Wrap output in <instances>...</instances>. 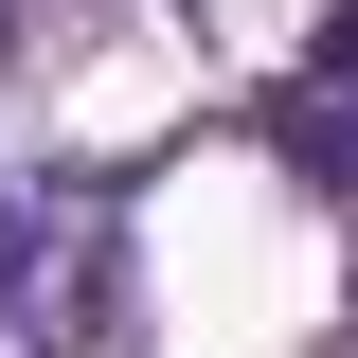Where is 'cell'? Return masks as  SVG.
<instances>
[{"label": "cell", "mask_w": 358, "mask_h": 358, "mask_svg": "<svg viewBox=\"0 0 358 358\" xmlns=\"http://www.w3.org/2000/svg\"><path fill=\"white\" fill-rule=\"evenodd\" d=\"M268 126H287V162H358V18L305 54V90H287Z\"/></svg>", "instance_id": "6da1fadb"}]
</instances>
